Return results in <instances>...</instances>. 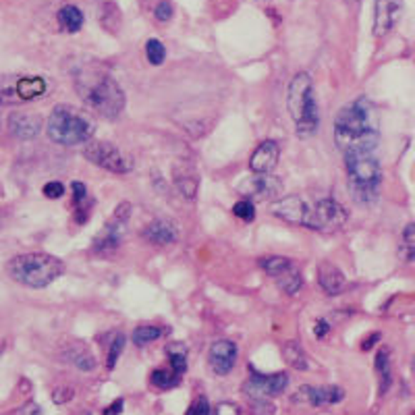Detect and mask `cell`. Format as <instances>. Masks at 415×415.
Listing matches in <instances>:
<instances>
[{
	"mask_svg": "<svg viewBox=\"0 0 415 415\" xmlns=\"http://www.w3.org/2000/svg\"><path fill=\"white\" fill-rule=\"evenodd\" d=\"M335 142L345 156L374 152L378 146V115L372 102L359 98L342 106L335 119Z\"/></svg>",
	"mask_w": 415,
	"mask_h": 415,
	"instance_id": "1",
	"label": "cell"
},
{
	"mask_svg": "<svg viewBox=\"0 0 415 415\" xmlns=\"http://www.w3.org/2000/svg\"><path fill=\"white\" fill-rule=\"evenodd\" d=\"M77 94L83 104L104 119H117L125 108V92L108 73L77 75Z\"/></svg>",
	"mask_w": 415,
	"mask_h": 415,
	"instance_id": "2",
	"label": "cell"
},
{
	"mask_svg": "<svg viewBox=\"0 0 415 415\" xmlns=\"http://www.w3.org/2000/svg\"><path fill=\"white\" fill-rule=\"evenodd\" d=\"M46 131H48L50 142L58 146H79L92 140L96 125L85 112L61 104L50 112Z\"/></svg>",
	"mask_w": 415,
	"mask_h": 415,
	"instance_id": "3",
	"label": "cell"
},
{
	"mask_svg": "<svg viewBox=\"0 0 415 415\" xmlns=\"http://www.w3.org/2000/svg\"><path fill=\"white\" fill-rule=\"evenodd\" d=\"M6 270L13 280L21 283L25 287L44 289L63 274L65 264L50 253H23L13 258L6 264Z\"/></svg>",
	"mask_w": 415,
	"mask_h": 415,
	"instance_id": "4",
	"label": "cell"
},
{
	"mask_svg": "<svg viewBox=\"0 0 415 415\" xmlns=\"http://www.w3.org/2000/svg\"><path fill=\"white\" fill-rule=\"evenodd\" d=\"M345 164H347V174H349L351 196L359 204H366V206L374 204L378 199L380 181H382V171L374 154L372 152L347 154Z\"/></svg>",
	"mask_w": 415,
	"mask_h": 415,
	"instance_id": "5",
	"label": "cell"
},
{
	"mask_svg": "<svg viewBox=\"0 0 415 415\" xmlns=\"http://www.w3.org/2000/svg\"><path fill=\"white\" fill-rule=\"evenodd\" d=\"M287 108L293 117L297 133L301 137L312 135L320 125V110L312 90V79L308 73H297L289 83L287 92Z\"/></svg>",
	"mask_w": 415,
	"mask_h": 415,
	"instance_id": "6",
	"label": "cell"
},
{
	"mask_svg": "<svg viewBox=\"0 0 415 415\" xmlns=\"http://www.w3.org/2000/svg\"><path fill=\"white\" fill-rule=\"evenodd\" d=\"M48 92L44 77H11L0 79V104H19L42 98Z\"/></svg>",
	"mask_w": 415,
	"mask_h": 415,
	"instance_id": "7",
	"label": "cell"
},
{
	"mask_svg": "<svg viewBox=\"0 0 415 415\" xmlns=\"http://www.w3.org/2000/svg\"><path fill=\"white\" fill-rule=\"evenodd\" d=\"M83 156L102 171L115 172V174H127L133 169L131 158H127L121 149L110 142H92L90 140L83 147Z\"/></svg>",
	"mask_w": 415,
	"mask_h": 415,
	"instance_id": "8",
	"label": "cell"
},
{
	"mask_svg": "<svg viewBox=\"0 0 415 415\" xmlns=\"http://www.w3.org/2000/svg\"><path fill=\"white\" fill-rule=\"evenodd\" d=\"M349 219L347 210L342 208L337 199H320L314 208H310V220H308V228H314L320 233H335L345 226V222Z\"/></svg>",
	"mask_w": 415,
	"mask_h": 415,
	"instance_id": "9",
	"label": "cell"
},
{
	"mask_svg": "<svg viewBox=\"0 0 415 415\" xmlns=\"http://www.w3.org/2000/svg\"><path fill=\"white\" fill-rule=\"evenodd\" d=\"M287 387H289V376L285 372H276L272 376L253 372L251 378L243 384V392L253 401H266L270 396L283 394V391H287Z\"/></svg>",
	"mask_w": 415,
	"mask_h": 415,
	"instance_id": "10",
	"label": "cell"
},
{
	"mask_svg": "<svg viewBox=\"0 0 415 415\" xmlns=\"http://www.w3.org/2000/svg\"><path fill=\"white\" fill-rule=\"evenodd\" d=\"M237 191L249 201H268L280 196L283 183L274 174H251L237 185Z\"/></svg>",
	"mask_w": 415,
	"mask_h": 415,
	"instance_id": "11",
	"label": "cell"
},
{
	"mask_svg": "<svg viewBox=\"0 0 415 415\" xmlns=\"http://www.w3.org/2000/svg\"><path fill=\"white\" fill-rule=\"evenodd\" d=\"M403 0H374V36L384 38L399 23Z\"/></svg>",
	"mask_w": 415,
	"mask_h": 415,
	"instance_id": "12",
	"label": "cell"
},
{
	"mask_svg": "<svg viewBox=\"0 0 415 415\" xmlns=\"http://www.w3.org/2000/svg\"><path fill=\"white\" fill-rule=\"evenodd\" d=\"M272 214L276 219L285 220L289 224H297V226H308V220H310V206L297 196H289L278 199L272 204Z\"/></svg>",
	"mask_w": 415,
	"mask_h": 415,
	"instance_id": "13",
	"label": "cell"
},
{
	"mask_svg": "<svg viewBox=\"0 0 415 415\" xmlns=\"http://www.w3.org/2000/svg\"><path fill=\"white\" fill-rule=\"evenodd\" d=\"M9 131L13 137L17 140H23V142H29L33 137L40 135L42 131V119L38 115H31V112H23V110H15L9 115Z\"/></svg>",
	"mask_w": 415,
	"mask_h": 415,
	"instance_id": "14",
	"label": "cell"
},
{
	"mask_svg": "<svg viewBox=\"0 0 415 415\" xmlns=\"http://www.w3.org/2000/svg\"><path fill=\"white\" fill-rule=\"evenodd\" d=\"M237 355L239 349L233 341H216L210 347L208 359H210V367L214 369V374L219 376H226L235 364H237Z\"/></svg>",
	"mask_w": 415,
	"mask_h": 415,
	"instance_id": "15",
	"label": "cell"
},
{
	"mask_svg": "<svg viewBox=\"0 0 415 415\" xmlns=\"http://www.w3.org/2000/svg\"><path fill=\"white\" fill-rule=\"evenodd\" d=\"M278 156H280L278 144L274 140H266L253 149L249 158V169L253 174H270L278 164Z\"/></svg>",
	"mask_w": 415,
	"mask_h": 415,
	"instance_id": "16",
	"label": "cell"
},
{
	"mask_svg": "<svg viewBox=\"0 0 415 415\" xmlns=\"http://www.w3.org/2000/svg\"><path fill=\"white\" fill-rule=\"evenodd\" d=\"M297 399H305L312 407H326V405H335L345 399V391L341 387H301Z\"/></svg>",
	"mask_w": 415,
	"mask_h": 415,
	"instance_id": "17",
	"label": "cell"
},
{
	"mask_svg": "<svg viewBox=\"0 0 415 415\" xmlns=\"http://www.w3.org/2000/svg\"><path fill=\"white\" fill-rule=\"evenodd\" d=\"M127 231V222L112 219L102 231L98 233V237L94 239V251L96 253H108L112 249H117L122 241V235Z\"/></svg>",
	"mask_w": 415,
	"mask_h": 415,
	"instance_id": "18",
	"label": "cell"
},
{
	"mask_svg": "<svg viewBox=\"0 0 415 415\" xmlns=\"http://www.w3.org/2000/svg\"><path fill=\"white\" fill-rule=\"evenodd\" d=\"M317 283L326 291V295H339L342 293V289L347 285V278H345L342 270L337 268L335 264L322 262L317 266Z\"/></svg>",
	"mask_w": 415,
	"mask_h": 415,
	"instance_id": "19",
	"label": "cell"
},
{
	"mask_svg": "<svg viewBox=\"0 0 415 415\" xmlns=\"http://www.w3.org/2000/svg\"><path fill=\"white\" fill-rule=\"evenodd\" d=\"M172 181L177 185V189L181 191V196L187 199H194L197 196V187H199V177L189 164H174L172 169Z\"/></svg>",
	"mask_w": 415,
	"mask_h": 415,
	"instance_id": "20",
	"label": "cell"
},
{
	"mask_svg": "<svg viewBox=\"0 0 415 415\" xmlns=\"http://www.w3.org/2000/svg\"><path fill=\"white\" fill-rule=\"evenodd\" d=\"M144 239L156 245H171L179 239V233L169 220H154L144 228Z\"/></svg>",
	"mask_w": 415,
	"mask_h": 415,
	"instance_id": "21",
	"label": "cell"
},
{
	"mask_svg": "<svg viewBox=\"0 0 415 415\" xmlns=\"http://www.w3.org/2000/svg\"><path fill=\"white\" fill-rule=\"evenodd\" d=\"M56 19H58V23L61 27L65 29V31H79L81 29V25H83V13L73 6V4H65L61 11H58V15H56Z\"/></svg>",
	"mask_w": 415,
	"mask_h": 415,
	"instance_id": "22",
	"label": "cell"
},
{
	"mask_svg": "<svg viewBox=\"0 0 415 415\" xmlns=\"http://www.w3.org/2000/svg\"><path fill=\"white\" fill-rule=\"evenodd\" d=\"M274 280H276V287L287 295L299 293V289L303 287V276L295 266L287 270V272H283V274H278Z\"/></svg>",
	"mask_w": 415,
	"mask_h": 415,
	"instance_id": "23",
	"label": "cell"
},
{
	"mask_svg": "<svg viewBox=\"0 0 415 415\" xmlns=\"http://www.w3.org/2000/svg\"><path fill=\"white\" fill-rule=\"evenodd\" d=\"M283 357H285V362H287L291 367H295V369H308V366H310L303 347H301L297 341H289L283 345Z\"/></svg>",
	"mask_w": 415,
	"mask_h": 415,
	"instance_id": "24",
	"label": "cell"
},
{
	"mask_svg": "<svg viewBox=\"0 0 415 415\" xmlns=\"http://www.w3.org/2000/svg\"><path fill=\"white\" fill-rule=\"evenodd\" d=\"M374 367L378 372V378H380V394L389 391L391 387V357H389V349H380L378 355H376V362H374Z\"/></svg>",
	"mask_w": 415,
	"mask_h": 415,
	"instance_id": "25",
	"label": "cell"
},
{
	"mask_svg": "<svg viewBox=\"0 0 415 415\" xmlns=\"http://www.w3.org/2000/svg\"><path fill=\"white\" fill-rule=\"evenodd\" d=\"M295 264L289 258H283V256H268V258H262L260 260V268L264 270L268 276L276 278L278 274L287 272L289 268H293Z\"/></svg>",
	"mask_w": 415,
	"mask_h": 415,
	"instance_id": "26",
	"label": "cell"
},
{
	"mask_svg": "<svg viewBox=\"0 0 415 415\" xmlns=\"http://www.w3.org/2000/svg\"><path fill=\"white\" fill-rule=\"evenodd\" d=\"M167 353H169V362L171 367L181 376L185 369H187V347L183 342H171L167 347Z\"/></svg>",
	"mask_w": 415,
	"mask_h": 415,
	"instance_id": "27",
	"label": "cell"
},
{
	"mask_svg": "<svg viewBox=\"0 0 415 415\" xmlns=\"http://www.w3.org/2000/svg\"><path fill=\"white\" fill-rule=\"evenodd\" d=\"M152 384L156 387V389H160V391H171L174 387H179V382H181V376L174 372V369H156V372H152Z\"/></svg>",
	"mask_w": 415,
	"mask_h": 415,
	"instance_id": "28",
	"label": "cell"
},
{
	"mask_svg": "<svg viewBox=\"0 0 415 415\" xmlns=\"http://www.w3.org/2000/svg\"><path fill=\"white\" fill-rule=\"evenodd\" d=\"M160 337H162V330H160L158 326H140V328L133 330V337H131V339H133L135 345L144 347V345L158 341Z\"/></svg>",
	"mask_w": 415,
	"mask_h": 415,
	"instance_id": "29",
	"label": "cell"
},
{
	"mask_svg": "<svg viewBox=\"0 0 415 415\" xmlns=\"http://www.w3.org/2000/svg\"><path fill=\"white\" fill-rule=\"evenodd\" d=\"M401 256L407 262L415 260V224H407L403 231V239H401Z\"/></svg>",
	"mask_w": 415,
	"mask_h": 415,
	"instance_id": "30",
	"label": "cell"
},
{
	"mask_svg": "<svg viewBox=\"0 0 415 415\" xmlns=\"http://www.w3.org/2000/svg\"><path fill=\"white\" fill-rule=\"evenodd\" d=\"M146 56H147V61H149V65H154V67L162 65V63H164V58H167V48H164V44H162L160 40H156V38L147 40Z\"/></svg>",
	"mask_w": 415,
	"mask_h": 415,
	"instance_id": "31",
	"label": "cell"
},
{
	"mask_svg": "<svg viewBox=\"0 0 415 415\" xmlns=\"http://www.w3.org/2000/svg\"><path fill=\"white\" fill-rule=\"evenodd\" d=\"M233 214H235L237 219L243 220V222H251V220L256 219V206H253V201H249V199H241V201H237V204L233 206Z\"/></svg>",
	"mask_w": 415,
	"mask_h": 415,
	"instance_id": "32",
	"label": "cell"
},
{
	"mask_svg": "<svg viewBox=\"0 0 415 415\" xmlns=\"http://www.w3.org/2000/svg\"><path fill=\"white\" fill-rule=\"evenodd\" d=\"M125 337L122 335H117L115 337V341H112V345H110V349H108V359H106V366H108V369H115V366H117V362H119V357H121L122 349H125Z\"/></svg>",
	"mask_w": 415,
	"mask_h": 415,
	"instance_id": "33",
	"label": "cell"
},
{
	"mask_svg": "<svg viewBox=\"0 0 415 415\" xmlns=\"http://www.w3.org/2000/svg\"><path fill=\"white\" fill-rule=\"evenodd\" d=\"M185 415H212V407L206 396H196Z\"/></svg>",
	"mask_w": 415,
	"mask_h": 415,
	"instance_id": "34",
	"label": "cell"
},
{
	"mask_svg": "<svg viewBox=\"0 0 415 415\" xmlns=\"http://www.w3.org/2000/svg\"><path fill=\"white\" fill-rule=\"evenodd\" d=\"M73 359V364L79 369H83V372H88V369H94L96 367V362H94V357L88 353V351H79V353H75V357H71Z\"/></svg>",
	"mask_w": 415,
	"mask_h": 415,
	"instance_id": "35",
	"label": "cell"
},
{
	"mask_svg": "<svg viewBox=\"0 0 415 415\" xmlns=\"http://www.w3.org/2000/svg\"><path fill=\"white\" fill-rule=\"evenodd\" d=\"M71 191H73L75 208L88 201V187H85L81 181H75V183H71Z\"/></svg>",
	"mask_w": 415,
	"mask_h": 415,
	"instance_id": "36",
	"label": "cell"
},
{
	"mask_svg": "<svg viewBox=\"0 0 415 415\" xmlns=\"http://www.w3.org/2000/svg\"><path fill=\"white\" fill-rule=\"evenodd\" d=\"M44 196L50 197V199H58V197L65 196V185L63 183H58V181H50L44 185Z\"/></svg>",
	"mask_w": 415,
	"mask_h": 415,
	"instance_id": "37",
	"label": "cell"
},
{
	"mask_svg": "<svg viewBox=\"0 0 415 415\" xmlns=\"http://www.w3.org/2000/svg\"><path fill=\"white\" fill-rule=\"evenodd\" d=\"M154 15H156V19H158V21H171L172 4L169 2V0L158 2V6L154 9Z\"/></svg>",
	"mask_w": 415,
	"mask_h": 415,
	"instance_id": "38",
	"label": "cell"
},
{
	"mask_svg": "<svg viewBox=\"0 0 415 415\" xmlns=\"http://www.w3.org/2000/svg\"><path fill=\"white\" fill-rule=\"evenodd\" d=\"M73 389H56V391L52 392V401L56 403V405H65L67 401H71L73 399Z\"/></svg>",
	"mask_w": 415,
	"mask_h": 415,
	"instance_id": "39",
	"label": "cell"
},
{
	"mask_svg": "<svg viewBox=\"0 0 415 415\" xmlns=\"http://www.w3.org/2000/svg\"><path fill=\"white\" fill-rule=\"evenodd\" d=\"M129 214H131V204L129 201H122V204L117 206V210H115V219L121 220V222H127Z\"/></svg>",
	"mask_w": 415,
	"mask_h": 415,
	"instance_id": "40",
	"label": "cell"
},
{
	"mask_svg": "<svg viewBox=\"0 0 415 415\" xmlns=\"http://www.w3.org/2000/svg\"><path fill=\"white\" fill-rule=\"evenodd\" d=\"M214 415H241V409L233 403H220Z\"/></svg>",
	"mask_w": 415,
	"mask_h": 415,
	"instance_id": "41",
	"label": "cell"
},
{
	"mask_svg": "<svg viewBox=\"0 0 415 415\" xmlns=\"http://www.w3.org/2000/svg\"><path fill=\"white\" fill-rule=\"evenodd\" d=\"M328 332H330V324H328L326 320H317L316 326H314V335H316V339H324Z\"/></svg>",
	"mask_w": 415,
	"mask_h": 415,
	"instance_id": "42",
	"label": "cell"
},
{
	"mask_svg": "<svg viewBox=\"0 0 415 415\" xmlns=\"http://www.w3.org/2000/svg\"><path fill=\"white\" fill-rule=\"evenodd\" d=\"M122 407H125V401H122V399H117L112 405H108V407L102 411V415H119L122 414Z\"/></svg>",
	"mask_w": 415,
	"mask_h": 415,
	"instance_id": "43",
	"label": "cell"
},
{
	"mask_svg": "<svg viewBox=\"0 0 415 415\" xmlns=\"http://www.w3.org/2000/svg\"><path fill=\"white\" fill-rule=\"evenodd\" d=\"M378 339H380V332H374L372 337H367L366 342L362 345V349H364V351H367V349H372V347H374V345L378 342Z\"/></svg>",
	"mask_w": 415,
	"mask_h": 415,
	"instance_id": "44",
	"label": "cell"
},
{
	"mask_svg": "<svg viewBox=\"0 0 415 415\" xmlns=\"http://www.w3.org/2000/svg\"><path fill=\"white\" fill-rule=\"evenodd\" d=\"M411 369H414V374H415V357H414V362H411Z\"/></svg>",
	"mask_w": 415,
	"mask_h": 415,
	"instance_id": "45",
	"label": "cell"
},
{
	"mask_svg": "<svg viewBox=\"0 0 415 415\" xmlns=\"http://www.w3.org/2000/svg\"><path fill=\"white\" fill-rule=\"evenodd\" d=\"M347 2H359V0H347Z\"/></svg>",
	"mask_w": 415,
	"mask_h": 415,
	"instance_id": "46",
	"label": "cell"
},
{
	"mask_svg": "<svg viewBox=\"0 0 415 415\" xmlns=\"http://www.w3.org/2000/svg\"><path fill=\"white\" fill-rule=\"evenodd\" d=\"M258 2H270V0H258Z\"/></svg>",
	"mask_w": 415,
	"mask_h": 415,
	"instance_id": "47",
	"label": "cell"
},
{
	"mask_svg": "<svg viewBox=\"0 0 415 415\" xmlns=\"http://www.w3.org/2000/svg\"><path fill=\"white\" fill-rule=\"evenodd\" d=\"M81 415H92V414H90V411H85V414H81Z\"/></svg>",
	"mask_w": 415,
	"mask_h": 415,
	"instance_id": "48",
	"label": "cell"
}]
</instances>
